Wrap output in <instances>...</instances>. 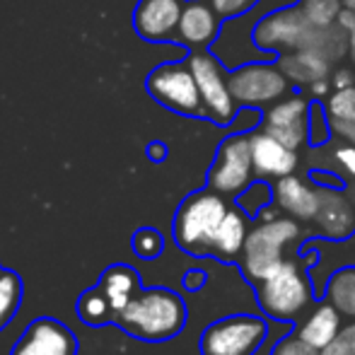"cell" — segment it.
Returning a JSON list of instances; mask_svg holds the SVG:
<instances>
[{"instance_id":"obj_1","label":"cell","mask_w":355,"mask_h":355,"mask_svg":"<svg viewBox=\"0 0 355 355\" xmlns=\"http://www.w3.org/2000/svg\"><path fill=\"white\" fill-rule=\"evenodd\" d=\"M114 324L145 343L172 341L187 327V302L169 288H141Z\"/></svg>"},{"instance_id":"obj_2","label":"cell","mask_w":355,"mask_h":355,"mask_svg":"<svg viewBox=\"0 0 355 355\" xmlns=\"http://www.w3.org/2000/svg\"><path fill=\"white\" fill-rule=\"evenodd\" d=\"M227 211L230 203L225 201L223 193L213 189L193 191L191 196H187L177 208L172 225L177 247L191 257H211L213 239Z\"/></svg>"},{"instance_id":"obj_3","label":"cell","mask_w":355,"mask_h":355,"mask_svg":"<svg viewBox=\"0 0 355 355\" xmlns=\"http://www.w3.org/2000/svg\"><path fill=\"white\" fill-rule=\"evenodd\" d=\"M300 237H302V230L295 218L278 215L276 220H261L257 227L249 230L242 257H239L244 276L254 285L271 276L285 261V247L290 242H297Z\"/></svg>"},{"instance_id":"obj_4","label":"cell","mask_w":355,"mask_h":355,"mask_svg":"<svg viewBox=\"0 0 355 355\" xmlns=\"http://www.w3.org/2000/svg\"><path fill=\"white\" fill-rule=\"evenodd\" d=\"M259 307L276 322H295L312 304L314 290L304 271L295 261H285L271 276L257 283Z\"/></svg>"},{"instance_id":"obj_5","label":"cell","mask_w":355,"mask_h":355,"mask_svg":"<svg viewBox=\"0 0 355 355\" xmlns=\"http://www.w3.org/2000/svg\"><path fill=\"white\" fill-rule=\"evenodd\" d=\"M187 63L196 78L198 92L206 107V119L218 126H232L234 119L239 116V104L234 102L230 89V71L211 49L189 51Z\"/></svg>"},{"instance_id":"obj_6","label":"cell","mask_w":355,"mask_h":355,"mask_svg":"<svg viewBox=\"0 0 355 355\" xmlns=\"http://www.w3.org/2000/svg\"><path fill=\"white\" fill-rule=\"evenodd\" d=\"M314 32L317 27L304 17L300 5L295 3L261 15L259 22L254 24L252 37L259 49L281 56V53H293L300 49H312Z\"/></svg>"},{"instance_id":"obj_7","label":"cell","mask_w":355,"mask_h":355,"mask_svg":"<svg viewBox=\"0 0 355 355\" xmlns=\"http://www.w3.org/2000/svg\"><path fill=\"white\" fill-rule=\"evenodd\" d=\"M150 97L162 107L191 119H206L201 92L189 63H162L145 80Z\"/></svg>"},{"instance_id":"obj_8","label":"cell","mask_w":355,"mask_h":355,"mask_svg":"<svg viewBox=\"0 0 355 355\" xmlns=\"http://www.w3.org/2000/svg\"><path fill=\"white\" fill-rule=\"evenodd\" d=\"M230 89H232V97L239 104V109H263L288 97L293 92V83L278 68V61H254L230 71Z\"/></svg>"},{"instance_id":"obj_9","label":"cell","mask_w":355,"mask_h":355,"mask_svg":"<svg viewBox=\"0 0 355 355\" xmlns=\"http://www.w3.org/2000/svg\"><path fill=\"white\" fill-rule=\"evenodd\" d=\"M268 336V324L257 314H232L201 334V355H254Z\"/></svg>"},{"instance_id":"obj_10","label":"cell","mask_w":355,"mask_h":355,"mask_svg":"<svg viewBox=\"0 0 355 355\" xmlns=\"http://www.w3.org/2000/svg\"><path fill=\"white\" fill-rule=\"evenodd\" d=\"M257 179L252 159L249 133L237 131L220 143L215 159L208 169V189L223 193L225 198H237Z\"/></svg>"},{"instance_id":"obj_11","label":"cell","mask_w":355,"mask_h":355,"mask_svg":"<svg viewBox=\"0 0 355 355\" xmlns=\"http://www.w3.org/2000/svg\"><path fill=\"white\" fill-rule=\"evenodd\" d=\"M309 109H312V99L293 92L290 97H283L281 102L266 109L261 128L288 148L300 150L309 143Z\"/></svg>"},{"instance_id":"obj_12","label":"cell","mask_w":355,"mask_h":355,"mask_svg":"<svg viewBox=\"0 0 355 355\" xmlns=\"http://www.w3.org/2000/svg\"><path fill=\"white\" fill-rule=\"evenodd\" d=\"M10 355H78V336L53 317H37L15 341Z\"/></svg>"},{"instance_id":"obj_13","label":"cell","mask_w":355,"mask_h":355,"mask_svg":"<svg viewBox=\"0 0 355 355\" xmlns=\"http://www.w3.org/2000/svg\"><path fill=\"white\" fill-rule=\"evenodd\" d=\"M187 0H141L133 10V29L150 44L177 42L179 19Z\"/></svg>"},{"instance_id":"obj_14","label":"cell","mask_w":355,"mask_h":355,"mask_svg":"<svg viewBox=\"0 0 355 355\" xmlns=\"http://www.w3.org/2000/svg\"><path fill=\"white\" fill-rule=\"evenodd\" d=\"M225 19L211 5V0H187L182 10L177 29V44L198 51V49H211L220 37Z\"/></svg>"},{"instance_id":"obj_15","label":"cell","mask_w":355,"mask_h":355,"mask_svg":"<svg viewBox=\"0 0 355 355\" xmlns=\"http://www.w3.org/2000/svg\"><path fill=\"white\" fill-rule=\"evenodd\" d=\"M249 141H252V159H254V172L257 179H281L288 174H295L300 164L297 150L288 148L271 133L261 131H249Z\"/></svg>"},{"instance_id":"obj_16","label":"cell","mask_w":355,"mask_h":355,"mask_svg":"<svg viewBox=\"0 0 355 355\" xmlns=\"http://www.w3.org/2000/svg\"><path fill=\"white\" fill-rule=\"evenodd\" d=\"M319 187V184H317ZM319 213L317 225L327 239H336V242H346L355 232V203L346 196L343 189L334 187H319Z\"/></svg>"},{"instance_id":"obj_17","label":"cell","mask_w":355,"mask_h":355,"mask_svg":"<svg viewBox=\"0 0 355 355\" xmlns=\"http://www.w3.org/2000/svg\"><path fill=\"white\" fill-rule=\"evenodd\" d=\"M319 187L314 182H307L304 177L297 174H288V177L276 179L273 184V203L288 213L295 220H314L319 213Z\"/></svg>"},{"instance_id":"obj_18","label":"cell","mask_w":355,"mask_h":355,"mask_svg":"<svg viewBox=\"0 0 355 355\" xmlns=\"http://www.w3.org/2000/svg\"><path fill=\"white\" fill-rule=\"evenodd\" d=\"M278 68L293 83V87L300 89H307L317 80L331 78V61L317 49H300V51L293 53H281Z\"/></svg>"},{"instance_id":"obj_19","label":"cell","mask_w":355,"mask_h":355,"mask_svg":"<svg viewBox=\"0 0 355 355\" xmlns=\"http://www.w3.org/2000/svg\"><path fill=\"white\" fill-rule=\"evenodd\" d=\"M341 317L343 314L338 312L329 300H324V302H319L317 307L304 317V322L300 324V329H297V336L302 338V341H307L309 346H314L317 351H322V348H327L329 343L334 341V336L341 331V327H343Z\"/></svg>"},{"instance_id":"obj_20","label":"cell","mask_w":355,"mask_h":355,"mask_svg":"<svg viewBox=\"0 0 355 355\" xmlns=\"http://www.w3.org/2000/svg\"><path fill=\"white\" fill-rule=\"evenodd\" d=\"M247 218L249 215L239 206L237 208L230 206V211L225 215L223 223H220L218 234L213 239L211 257H218L220 261H234V259L242 257L244 242H247V234H249Z\"/></svg>"},{"instance_id":"obj_21","label":"cell","mask_w":355,"mask_h":355,"mask_svg":"<svg viewBox=\"0 0 355 355\" xmlns=\"http://www.w3.org/2000/svg\"><path fill=\"white\" fill-rule=\"evenodd\" d=\"M97 285L107 293V297L112 300L116 314L121 312V309L136 297L138 290L143 288L138 271L133 266H128V263H112L109 268H104Z\"/></svg>"},{"instance_id":"obj_22","label":"cell","mask_w":355,"mask_h":355,"mask_svg":"<svg viewBox=\"0 0 355 355\" xmlns=\"http://www.w3.org/2000/svg\"><path fill=\"white\" fill-rule=\"evenodd\" d=\"M75 309H78V317L85 327L99 329V327H107V324H114V319H116V309H114L112 300L107 297V293L99 285L85 290L78 297Z\"/></svg>"},{"instance_id":"obj_23","label":"cell","mask_w":355,"mask_h":355,"mask_svg":"<svg viewBox=\"0 0 355 355\" xmlns=\"http://www.w3.org/2000/svg\"><path fill=\"white\" fill-rule=\"evenodd\" d=\"M327 300L343 314L355 319V266L338 268L327 278Z\"/></svg>"},{"instance_id":"obj_24","label":"cell","mask_w":355,"mask_h":355,"mask_svg":"<svg viewBox=\"0 0 355 355\" xmlns=\"http://www.w3.org/2000/svg\"><path fill=\"white\" fill-rule=\"evenodd\" d=\"M22 295H24L22 276L0 266V331H3L15 319V314L19 312Z\"/></svg>"},{"instance_id":"obj_25","label":"cell","mask_w":355,"mask_h":355,"mask_svg":"<svg viewBox=\"0 0 355 355\" xmlns=\"http://www.w3.org/2000/svg\"><path fill=\"white\" fill-rule=\"evenodd\" d=\"M312 49L322 51L331 63L343 61V58L348 56V32H343L338 24H331V27H317Z\"/></svg>"},{"instance_id":"obj_26","label":"cell","mask_w":355,"mask_h":355,"mask_svg":"<svg viewBox=\"0 0 355 355\" xmlns=\"http://www.w3.org/2000/svg\"><path fill=\"white\" fill-rule=\"evenodd\" d=\"M234 201L249 218H259V213L273 203V187L268 184V179H254Z\"/></svg>"},{"instance_id":"obj_27","label":"cell","mask_w":355,"mask_h":355,"mask_svg":"<svg viewBox=\"0 0 355 355\" xmlns=\"http://www.w3.org/2000/svg\"><path fill=\"white\" fill-rule=\"evenodd\" d=\"M300 10L314 27H331L336 24L343 10V0H297Z\"/></svg>"},{"instance_id":"obj_28","label":"cell","mask_w":355,"mask_h":355,"mask_svg":"<svg viewBox=\"0 0 355 355\" xmlns=\"http://www.w3.org/2000/svg\"><path fill=\"white\" fill-rule=\"evenodd\" d=\"M324 107H327L329 121H355V85L346 89H334L324 99Z\"/></svg>"},{"instance_id":"obj_29","label":"cell","mask_w":355,"mask_h":355,"mask_svg":"<svg viewBox=\"0 0 355 355\" xmlns=\"http://www.w3.org/2000/svg\"><path fill=\"white\" fill-rule=\"evenodd\" d=\"M331 121H329L327 107L322 99H312V109H309V145L312 148H322L331 141Z\"/></svg>"},{"instance_id":"obj_30","label":"cell","mask_w":355,"mask_h":355,"mask_svg":"<svg viewBox=\"0 0 355 355\" xmlns=\"http://www.w3.org/2000/svg\"><path fill=\"white\" fill-rule=\"evenodd\" d=\"M133 252H136V257L145 259V261H153V259H157L159 254L164 252V237L159 230L155 227H141L136 230V234H133Z\"/></svg>"},{"instance_id":"obj_31","label":"cell","mask_w":355,"mask_h":355,"mask_svg":"<svg viewBox=\"0 0 355 355\" xmlns=\"http://www.w3.org/2000/svg\"><path fill=\"white\" fill-rule=\"evenodd\" d=\"M319 355H355V322L343 324L341 331L327 348L319 351Z\"/></svg>"},{"instance_id":"obj_32","label":"cell","mask_w":355,"mask_h":355,"mask_svg":"<svg viewBox=\"0 0 355 355\" xmlns=\"http://www.w3.org/2000/svg\"><path fill=\"white\" fill-rule=\"evenodd\" d=\"M261 0H211V5L218 10V15L223 19H234L242 15L252 12Z\"/></svg>"},{"instance_id":"obj_33","label":"cell","mask_w":355,"mask_h":355,"mask_svg":"<svg viewBox=\"0 0 355 355\" xmlns=\"http://www.w3.org/2000/svg\"><path fill=\"white\" fill-rule=\"evenodd\" d=\"M331 157L348 179H355V145L353 143L343 141L341 145H336V148L331 150Z\"/></svg>"},{"instance_id":"obj_34","label":"cell","mask_w":355,"mask_h":355,"mask_svg":"<svg viewBox=\"0 0 355 355\" xmlns=\"http://www.w3.org/2000/svg\"><path fill=\"white\" fill-rule=\"evenodd\" d=\"M273 355H319V351L314 346H309L307 341L293 334V336H285L276 348H273Z\"/></svg>"},{"instance_id":"obj_35","label":"cell","mask_w":355,"mask_h":355,"mask_svg":"<svg viewBox=\"0 0 355 355\" xmlns=\"http://www.w3.org/2000/svg\"><path fill=\"white\" fill-rule=\"evenodd\" d=\"M331 133L341 141L355 145V121H331Z\"/></svg>"},{"instance_id":"obj_36","label":"cell","mask_w":355,"mask_h":355,"mask_svg":"<svg viewBox=\"0 0 355 355\" xmlns=\"http://www.w3.org/2000/svg\"><path fill=\"white\" fill-rule=\"evenodd\" d=\"M331 85H334V89L353 87V85H355V73H353V68H338V71H334V75H331Z\"/></svg>"},{"instance_id":"obj_37","label":"cell","mask_w":355,"mask_h":355,"mask_svg":"<svg viewBox=\"0 0 355 355\" xmlns=\"http://www.w3.org/2000/svg\"><path fill=\"white\" fill-rule=\"evenodd\" d=\"M307 92L312 94V99H327L329 94L334 92V85H331V78H327V80H317V83H312L307 87Z\"/></svg>"},{"instance_id":"obj_38","label":"cell","mask_w":355,"mask_h":355,"mask_svg":"<svg viewBox=\"0 0 355 355\" xmlns=\"http://www.w3.org/2000/svg\"><path fill=\"white\" fill-rule=\"evenodd\" d=\"M203 283H206V273L203 271H189L187 276H184V288L187 290H201L203 288Z\"/></svg>"},{"instance_id":"obj_39","label":"cell","mask_w":355,"mask_h":355,"mask_svg":"<svg viewBox=\"0 0 355 355\" xmlns=\"http://www.w3.org/2000/svg\"><path fill=\"white\" fill-rule=\"evenodd\" d=\"M336 24L343 29V32L351 34L355 29V12H353V10H348V8H343L341 15H338V19H336Z\"/></svg>"},{"instance_id":"obj_40","label":"cell","mask_w":355,"mask_h":355,"mask_svg":"<svg viewBox=\"0 0 355 355\" xmlns=\"http://www.w3.org/2000/svg\"><path fill=\"white\" fill-rule=\"evenodd\" d=\"M145 153H148V157L153 159V162H162V159L167 157V148H164V143H150L148 148H145Z\"/></svg>"},{"instance_id":"obj_41","label":"cell","mask_w":355,"mask_h":355,"mask_svg":"<svg viewBox=\"0 0 355 355\" xmlns=\"http://www.w3.org/2000/svg\"><path fill=\"white\" fill-rule=\"evenodd\" d=\"M348 56H351L353 66H355V29L348 34Z\"/></svg>"},{"instance_id":"obj_42","label":"cell","mask_w":355,"mask_h":355,"mask_svg":"<svg viewBox=\"0 0 355 355\" xmlns=\"http://www.w3.org/2000/svg\"><path fill=\"white\" fill-rule=\"evenodd\" d=\"M343 8H348V10H353V12H355V0H343Z\"/></svg>"}]
</instances>
